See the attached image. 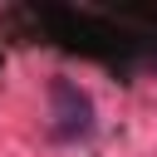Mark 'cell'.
Wrapping results in <instances>:
<instances>
[{
	"instance_id": "obj_2",
	"label": "cell",
	"mask_w": 157,
	"mask_h": 157,
	"mask_svg": "<svg viewBox=\"0 0 157 157\" xmlns=\"http://www.w3.org/2000/svg\"><path fill=\"white\" fill-rule=\"evenodd\" d=\"M0 64H5V54H0Z\"/></svg>"
},
{
	"instance_id": "obj_1",
	"label": "cell",
	"mask_w": 157,
	"mask_h": 157,
	"mask_svg": "<svg viewBox=\"0 0 157 157\" xmlns=\"http://www.w3.org/2000/svg\"><path fill=\"white\" fill-rule=\"evenodd\" d=\"M98 128V108L83 83L74 78H49V137L54 142H78Z\"/></svg>"
}]
</instances>
